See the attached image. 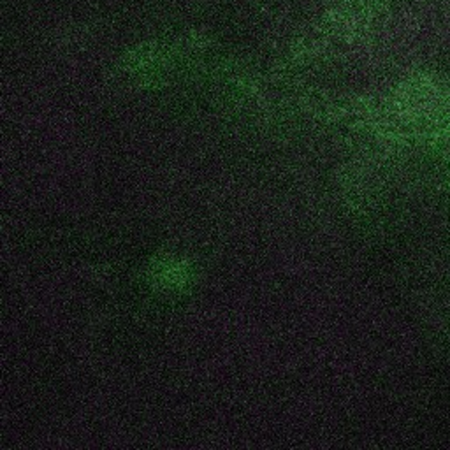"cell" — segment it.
I'll return each mask as SVG.
<instances>
[{
	"label": "cell",
	"mask_w": 450,
	"mask_h": 450,
	"mask_svg": "<svg viewBox=\"0 0 450 450\" xmlns=\"http://www.w3.org/2000/svg\"><path fill=\"white\" fill-rule=\"evenodd\" d=\"M150 280L168 290L185 289L193 280V269L185 259L161 257L151 264Z\"/></svg>",
	"instance_id": "1"
}]
</instances>
